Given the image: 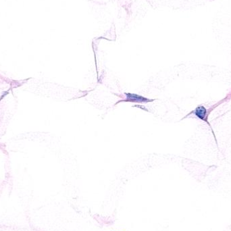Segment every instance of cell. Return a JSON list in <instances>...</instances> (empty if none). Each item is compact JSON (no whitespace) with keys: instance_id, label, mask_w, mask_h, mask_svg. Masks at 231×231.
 Instances as JSON below:
<instances>
[{"instance_id":"6da1fadb","label":"cell","mask_w":231,"mask_h":231,"mask_svg":"<svg viewBox=\"0 0 231 231\" xmlns=\"http://www.w3.org/2000/svg\"><path fill=\"white\" fill-rule=\"evenodd\" d=\"M126 96L125 101H132V102H149L153 100H149L147 98H145L141 95L133 94V93H125Z\"/></svg>"},{"instance_id":"7a4b0ae2","label":"cell","mask_w":231,"mask_h":231,"mask_svg":"<svg viewBox=\"0 0 231 231\" xmlns=\"http://www.w3.org/2000/svg\"><path fill=\"white\" fill-rule=\"evenodd\" d=\"M195 114L198 116V118H200L201 120H205L207 122V120L205 119V116H206V110L205 109L203 106H200L196 108L195 111Z\"/></svg>"}]
</instances>
